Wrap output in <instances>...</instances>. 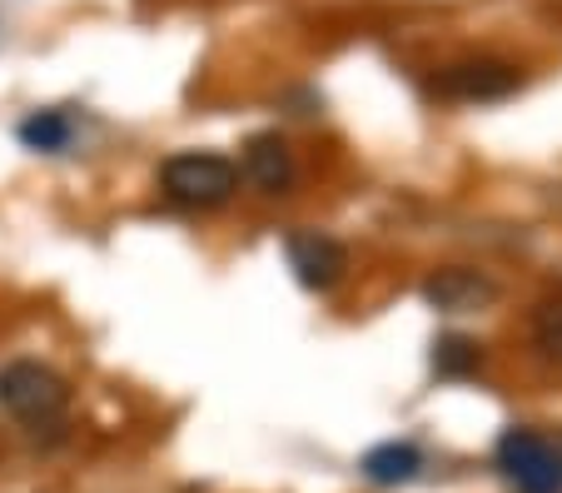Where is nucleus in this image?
Listing matches in <instances>:
<instances>
[{
    "label": "nucleus",
    "mask_w": 562,
    "mask_h": 493,
    "mask_svg": "<svg viewBox=\"0 0 562 493\" xmlns=\"http://www.w3.org/2000/svg\"><path fill=\"white\" fill-rule=\"evenodd\" d=\"M0 408L21 418V424H31V429H41V424H55L70 408V384L41 359H11L0 369Z\"/></svg>",
    "instance_id": "f257e3e1"
},
{
    "label": "nucleus",
    "mask_w": 562,
    "mask_h": 493,
    "mask_svg": "<svg viewBox=\"0 0 562 493\" xmlns=\"http://www.w3.org/2000/svg\"><path fill=\"white\" fill-rule=\"evenodd\" d=\"M245 175L269 194H284L294 184V150L284 135H255L245 145Z\"/></svg>",
    "instance_id": "0eeeda50"
},
{
    "label": "nucleus",
    "mask_w": 562,
    "mask_h": 493,
    "mask_svg": "<svg viewBox=\"0 0 562 493\" xmlns=\"http://www.w3.org/2000/svg\"><path fill=\"white\" fill-rule=\"evenodd\" d=\"M159 184L184 210H214V204H224L239 190V165L224 160V155H200V150L170 155L165 170H159Z\"/></svg>",
    "instance_id": "f03ea898"
},
{
    "label": "nucleus",
    "mask_w": 562,
    "mask_h": 493,
    "mask_svg": "<svg viewBox=\"0 0 562 493\" xmlns=\"http://www.w3.org/2000/svg\"><path fill=\"white\" fill-rule=\"evenodd\" d=\"M498 469L518 493H562V453L532 429L503 434L498 439Z\"/></svg>",
    "instance_id": "7ed1b4c3"
},
{
    "label": "nucleus",
    "mask_w": 562,
    "mask_h": 493,
    "mask_svg": "<svg viewBox=\"0 0 562 493\" xmlns=\"http://www.w3.org/2000/svg\"><path fill=\"white\" fill-rule=\"evenodd\" d=\"M532 339L548 359H562V300H542L532 314Z\"/></svg>",
    "instance_id": "9b49d317"
},
{
    "label": "nucleus",
    "mask_w": 562,
    "mask_h": 493,
    "mask_svg": "<svg viewBox=\"0 0 562 493\" xmlns=\"http://www.w3.org/2000/svg\"><path fill=\"white\" fill-rule=\"evenodd\" d=\"M65 135H70V125H65L55 110H41V115H31L21 125V139L31 145V150H60Z\"/></svg>",
    "instance_id": "9d476101"
},
{
    "label": "nucleus",
    "mask_w": 562,
    "mask_h": 493,
    "mask_svg": "<svg viewBox=\"0 0 562 493\" xmlns=\"http://www.w3.org/2000/svg\"><path fill=\"white\" fill-rule=\"evenodd\" d=\"M518 86L522 76L518 65L508 60H458L438 76V96H453V100H503Z\"/></svg>",
    "instance_id": "39448f33"
},
{
    "label": "nucleus",
    "mask_w": 562,
    "mask_h": 493,
    "mask_svg": "<svg viewBox=\"0 0 562 493\" xmlns=\"http://www.w3.org/2000/svg\"><path fill=\"white\" fill-rule=\"evenodd\" d=\"M424 300L443 314H468V310H483V304L498 300V284L488 274H477V269L448 265L424 279Z\"/></svg>",
    "instance_id": "423d86ee"
},
{
    "label": "nucleus",
    "mask_w": 562,
    "mask_h": 493,
    "mask_svg": "<svg viewBox=\"0 0 562 493\" xmlns=\"http://www.w3.org/2000/svg\"><path fill=\"white\" fill-rule=\"evenodd\" d=\"M289 269L304 290H334L349 269V249L334 235H318V229H299L289 235Z\"/></svg>",
    "instance_id": "20e7f679"
},
{
    "label": "nucleus",
    "mask_w": 562,
    "mask_h": 493,
    "mask_svg": "<svg viewBox=\"0 0 562 493\" xmlns=\"http://www.w3.org/2000/svg\"><path fill=\"white\" fill-rule=\"evenodd\" d=\"M477 365H483V355H477V344L468 339V334H448V339L434 344V369L443 379H463V374H473Z\"/></svg>",
    "instance_id": "1a4fd4ad"
},
{
    "label": "nucleus",
    "mask_w": 562,
    "mask_h": 493,
    "mask_svg": "<svg viewBox=\"0 0 562 493\" xmlns=\"http://www.w3.org/2000/svg\"><path fill=\"white\" fill-rule=\"evenodd\" d=\"M418 469H424V453L414 449V444H379V449L363 453V473H369V483H379V489H398V483H414Z\"/></svg>",
    "instance_id": "6e6552de"
}]
</instances>
